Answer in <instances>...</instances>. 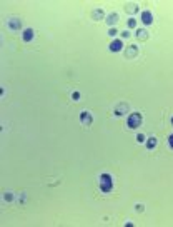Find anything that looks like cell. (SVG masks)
<instances>
[{
	"label": "cell",
	"instance_id": "23",
	"mask_svg": "<svg viewBox=\"0 0 173 227\" xmlns=\"http://www.w3.org/2000/svg\"><path fill=\"white\" fill-rule=\"evenodd\" d=\"M171 125H173V117H171Z\"/></svg>",
	"mask_w": 173,
	"mask_h": 227
},
{
	"label": "cell",
	"instance_id": "20",
	"mask_svg": "<svg viewBox=\"0 0 173 227\" xmlns=\"http://www.w3.org/2000/svg\"><path fill=\"white\" fill-rule=\"evenodd\" d=\"M143 209L145 207L142 206V204H137V206H135V210H137V212H143Z\"/></svg>",
	"mask_w": 173,
	"mask_h": 227
},
{
	"label": "cell",
	"instance_id": "22",
	"mask_svg": "<svg viewBox=\"0 0 173 227\" xmlns=\"http://www.w3.org/2000/svg\"><path fill=\"white\" fill-rule=\"evenodd\" d=\"M168 145L173 149V135H170V137H168Z\"/></svg>",
	"mask_w": 173,
	"mask_h": 227
},
{
	"label": "cell",
	"instance_id": "11",
	"mask_svg": "<svg viewBox=\"0 0 173 227\" xmlns=\"http://www.w3.org/2000/svg\"><path fill=\"white\" fill-rule=\"evenodd\" d=\"M142 22H143L145 25H150L153 22V15L150 10H145V12H142Z\"/></svg>",
	"mask_w": 173,
	"mask_h": 227
},
{
	"label": "cell",
	"instance_id": "5",
	"mask_svg": "<svg viewBox=\"0 0 173 227\" xmlns=\"http://www.w3.org/2000/svg\"><path fill=\"white\" fill-rule=\"evenodd\" d=\"M80 122L83 124V125H86V127L92 125V122H93V115H92V113H90L88 110H83V112L80 113Z\"/></svg>",
	"mask_w": 173,
	"mask_h": 227
},
{
	"label": "cell",
	"instance_id": "4",
	"mask_svg": "<svg viewBox=\"0 0 173 227\" xmlns=\"http://www.w3.org/2000/svg\"><path fill=\"white\" fill-rule=\"evenodd\" d=\"M105 20H107V25H110V27L113 29L115 25L118 24V20H120V15L116 13V12H112V13H108L107 17H105Z\"/></svg>",
	"mask_w": 173,
	"mask_h": 227
},
{
	"label": "cell",
	"instance_id": "17",
	"mask_svg": "<svg viewBox=\"0 0 173 227\" xmlns=\"http://www.w3.org/2000/svg\"><path fill=\"white\" fill-rule=\"evenodd\" d=\"M137 142H138V144H143V142H145V135H143V134H138V135H137Z\"/></svg>",
	"mask_w": 173,
	"mask_h": 227
},
{
	"label": "cell",
	"instance_id": "18",
	"mask_svg": "<svg viewBox=\"0 0 173 227\" xmlns=\"http://www.w3.org/2000/svg\"><path fill=\"white\" fill-rule=\"evenodd\" d=\"M116 33H118V30H116L115 27H113V29H110V30H108V35H110V37H116Z\"/></svg>",
	"mask_w": 173,
	"mask_h": 227
},
{
	"label": "cell",
	"instance_id": "19",
	"mask_svg": "<svg viewBox=\"0 0 173 227\" xmlns=\"http://www.w3.org/2000/svg\"><path fill=\"white\" fill-rule=\"evenodd\" d=\"M130 35H131L130 30H123V32H122V39H128Z\"/></svg>",
	"mask_w": 173,
	"mask_h": 227
},
{
	"label": "cell",
	"instance_id": "16",
	"mask_svg": "<svg viewBox=\"0 0 173 227\" xmlns=\"http://www.w3.org/2000/svg\"><path fill=\"white\" fill-rule=\"evenodd\" d=\"M127 25H128V29H135V27H137V20H135L133 17H130L128 22H127Z\"/></svg>",
	"mask_w": 173,
	"mask_h": 227
},
{
	"label": "cell",
	"instance_id": "2",
	"mask_svg": "<svg viewBox=\"0 0 173 227\" xmlns=\"http://www.w3.org/2000/svg\"><path fill=\"white\" fill-rule=\"evenodd\" d=\"M142 113H138V112H133V113H130L128 115V119H127V125H128L130 129H138L142 125Z\"/></svg>",
	"mask_w": 173,
	"mask_h": 227
},
{
	"label": "cell",
	"instance_id": "21",
	"mask_svg": "<svg viewBox=\"0 0 173 227\" xmlns=\"http://www.w3.org/2000/svg\"><path fill=\"white\" fill-rule=\"evenodd\" d=\"M72 99H73V100H80V94H78V92H73V94H72Z\"/></svg>",
	"mask_w": 173,
	"mask_h": 227
},
{
	"label": "cell",
	"instance_id": "6",
	"mask_svg": "<svg viewBox=\"0 0 173 227\" xmlns=\"http://www.w3.org/2000/svg\"><path fill=\"white\" fill-rule=\"evenodd\" d=\"M108 48H110V52H120L123 48V42L120 39H115V40H112V42H110Z\"/></svg>",
	"mask_w": 173,
	"mask_h": 227
},
{
	"label": "cell",
	"instance_id": "15",
	"mask_svg": "<svg viewBox=\"0 0 173 227\" xmlns=\"http://www.w3.org/2000/svg\"><path fill=\"white\" fill-rule=\"evenodd\" d=\"M3 200H5V202H13V200H15V194H13V192H5V194H3Z\"/></svg>",
	"mask_w": 173,
	"mask_h": 227
},
{
	"label": "cell",
	"instance_id": "14",
	"mask_svg": "<svg viewBox=\"0 0 173 227\" xmlns=\"http://www.w3.org/2000/svg\"><path fill=\"white\" fill-rule=\"evenodd\" d=\"M125 10H127V12H128L130 15H131V13L135 15V13L138 12V5H137V3H128V5L125 7Z\"/></svg>",
	"mask_w": 173,
	"mask_h": 227
},
{
	"label": "cell",
	"instance_id": "3",
	"mask_svg": "<svg viewBox=\"0 0 173 227\" xmlns=\"http://www.w3.org/2000/svg\"><path fill=\"white\" fill-rule=\"evenodd\" d=\"M130 112V107H128V104H127V102H120L118 105H116L115 107V115L116 117H122V115H125V113H128Z\"/></svg>",
	"mask_w": 173,
	"mask_h": 227
},
{
	"label": "cell",
	"instance_id": "1",
	"mask_svg": "<svg viewBox=\"0 0 173 227\" xmlns=\"http://www.w3.org/2000/svg\"><path fill=\"white\" fill-rule=\"evenodd\" d=\"M112 189H113L112 175L110 174H101L100 175V190L103 192V194H108V192H112Z\"/></svg>",
	"mask_w": 173,
	"mask_h": 227
},
{
	"label": "cell",
	"instance_id": "7",
	"mask_svg": "<svg viewBox=\"0 0 173 227\" xmlns=\"http://www.w3.org/2000/svg\"><path fill=\"white\" fill-rule=\"evenodd\" d=\"M135 37H137L138 40H142V42H145V40H148L150 33H148V30H146V29H138L137 32H135Z\"/></svg>",
	"mask_w": 173,
	"mask_h": 227
},
{
	"label": "cell",
	"instance_id": "10",
	"mask_svg": "<svg viewBox=\"0 0 173 227\" xmlns=\"http://www.w3.org/2000/svg\"><path fill=\"white\" fill-rule=\"evenodd\" d=\"M33 37H35V30H33V29H25L24 33H22L24 42H30V40H33Z\"/></svg>",
	"mask_w": 173,
	"mask_h": 227
},
{
	"label": "cell",
	"instance_id": "13",
	"mask_svg": "<svg viewBox=\"0 0 173 227\" xmlns=\"http://www.w3.org/2000/svg\"><path fill=\"white\" fill-rule=\"evenodd\" d=\"M156 144H158L156 137H148V139H146V149H148V150L155 149V147H156Z\"/></svg>",
	"mask_w": 173,
	"mask_h": 227
},
{
	"label": "cell",
	"instance_id": "9",
	"mask_svg": "<svg viewBox=\"0 0 173 227\" xmlns=\"http://www.w3.org/2000/svg\"><path fill=\"white\" fill-rule=\"evenodd\" d=\"M138 55V47L137 45H130V47L125 48V57L127 59H131V57H137Z\"/></svg>",
	"mask_w": 173,
	"mask_h": 227
},
{
	"label": "cell",
	"instance_id": "12",
	"mask_svg": "<svg viewBox=\"0 0 173 227\" xmlns=\"http://www.w3.org/2000/svg\"><path fill=\"white\" fill-rule=\"evenodd\" d=\"M92 17H93V20H103V18H105V12L101 9H95V10H93V13H92Z\"/></svg>",
	"mask_w": 173,
	"mask_h": 227
},
{
	"label": "cell",
	"instance_id": "8",
	"mask_svg": "<svg viewBox=\"0 0 173 227\" xmlns=\"http://www.w3.org/2000/svg\"><path fill=\"white\" fill-rule=\"evenodd\" d=\"M9 29L10 30H20L22 29V20H20V18H17V17L10 18V20H9Z\"/></svg>",
	"mask_w": 173,
	"mask_h": 227
}]
</instances>
